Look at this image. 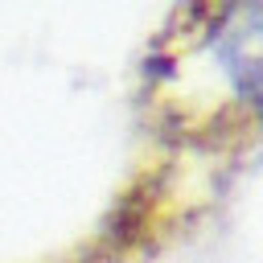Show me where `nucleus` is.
<instances>
[{
    "label": "nucleus",
    "mask_w": 263,
    "mask_h": 263,
    "mask_svg": "<svg viewBox=\"0 0 263 263\" xmlns=\"http://www.w3.org/2000/svg\"><path fill=\"white\" fill-rule=\"evenodd\" d=\"M144 111L189 148H234L263 132V4H189L160 29Z\"/></svg>",
    "instance_id": "f257e3e1"
}]
</instances>
